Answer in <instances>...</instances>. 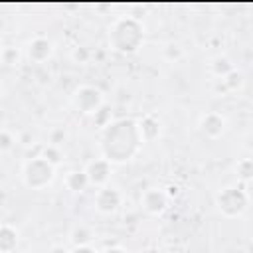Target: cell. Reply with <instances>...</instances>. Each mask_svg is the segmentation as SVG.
Wrapping results in <instances>:
<instances>
[{
  "label": "cell",
  "mask_w": 253,
  "mask_h": 253,
  "mask_svg": "<svg viewBox=\"0 0 253 253\" xmlns=\"http://www.w3.org/2000/svg\"><path fill=\"white\" fill-rule=\"evenodd\" d=\"M138 140L140 132L132 121H117L113 125L109 123L103 134V152L107 160L125 162L136 152Z\"/></svg>",
  "instance_id": "1"
},
{
  "label": "cell",
  "mask_w": 253,
  "mask_h": 253,
  "mask_svg": "<svg viewBox=\"0 0 253 253\" xmlns=\"http://www.w3.org/2000/svg\"><path fill=\"white\" fill-rule=\"evenodd\" d=\"M142 42V26L134 18H123L111 32V43L119 51H134Z\"/></svg>",
  "instance_id": "2"
},
{
  "label": "cell",
  "mask_w": 253,
  "mask_h": 253,
  "mask_svg": "<svg viewBox=\"0 0 253 253\" xmlns=\"http://www.w3.org/2000/svg\"><path fill=\"white\" fill-rule=\"evenodd\" d=\"M26 184L32 188H43L53 178V166L45 158H32L24 170Z\"/></svg>",
  "instance_id": "3"
},
{
  "label": "cell",
  "mask_w": 253,
  "mask_h": 253,
  "mask_svg": "<svg viewBox=\"0 0 253 253\" xmlns=\"http://www.w3.org/2000/svg\"><path fill=\"white\" fill-rule=\"evenodd\" d=\"M217 204L225 215H239L247 206V196L237 188H227L217 196Z\"/></svg>",
  "instance_id": "4"
},
{
  "label": "cell",
  "mask_w": 253,
  "mask_h": 253,
  "mask_svg": "<svg viewBox=\"0 0 253 253\" xmlns=\"http://www.w3.org/2000/svg\"><path fill=\"white\" fill-rule=\"evenodd\" d=\"M75 105L83 113H95L101 107V93L95 87H81L75 93Z\"/></svg>",
  "instance_id": "5"
},
{
  "label": "cell",
  "mask_w": 253,
  "mask_h": 253,
  "mask_svg": "<svg viewBox=\"0 0 253 253\" xmlns=\"http://www.w3.org/2000/svg\"><path fill=\"white\" fill-rule=\"evenodd\" d=\"M121 204V196L117 190H111V188H103L99 194H97V208L101 211H113L117 210V206Z\"/></svg>",
  "instance_id": "6"
},
{
  "label": "cell",
  "mask_w": 253,
  "mask_h": 253,
  "mask_svg": "<svg viewBox=\"0 0 253 253\" xmlns=\"http://www.w3.org/2000/svg\"><path fill=\"white\" fill-rule=\"evenodd\" d=\"M87 180L91 184H103L109 178V162L107 160H95L87 168Z\"/></svg>",
  "instance_id": "7"
},
{
  "label": "cell",
  "mask_w": 253,
  "mask_h": 253,
  "mask_svg": "<svg viewBox=\"0 0 253 253\" xmlns=\"http://www.w3.org/2000/svg\"><path fill=\"white\" fill-rule=\"evenodd\" d=\"M142 204L150 213H158V211H162L166 208V196L162 192H158V190H150V192L144 194Z\"/></svg>",
  "instance_id": "8"
},
{
  "label": "cell",
  "mask_w": 253,
  "mask_h": 253,
  "mask_svg": "<svg viewBox=\"0 0 253 253\" xmlns=\"http://www.w3.org/2000/svg\"><path fill=\"white\" fill-rule=\"evenodd\" d=\"M202 130H204L208 136H217V134H221V130H223V119H221L219 115H215V113L206 115V117L202 119Z\"/></svg>",
  "instance_id": "9"
},
{
  "label": "cell",
  "mask_w": 253,
  "mask_h": 253,
  "mask_svg": "<svg viewBox=\"0 0 253 253\" xmlns=\"http://www.w3.org/2000/svg\"><path fill=\"white\" fill-rule=\"evenodd\" d=\"M49 51H51V43L47 40H43V38H36L30 43V49H28L30 57L36 59V61H43L49 55Z\"/></svg>",
  "instance_id": "10"
},
{
  "label": "cell",
  "mask_w": 253,
  "mask_h": 253,
  "mask_svg": "<svg viewBox=\"0 0 253 253\" xmlns=\"http://www.w3.org/2000/svg\"><path fill=\"white\" fill-rule=\"evenodd\" d=\"M16 243H18L16 231L12 227H8V225H2L0 227V251L8 253V251H12L16 247Z\"/></svg>",
  "instance_id": "11"
},
{
  "label": "cell",
  "mask_w": 253,
  "mask_h": 253,
  "mask_svg": "<svg viewBox=\"0 0 253 253\" xmlns=\"http://www.w3.org/2000/svg\"><path fill=\"white\" fill-rule=\"evenodd\" d=\"M138 132H140V138H144V140H152V138L158 134V123H156L152 117H144L142 123H140Z\"/></svg>",
  "instance_id": "12"
},
{
  "label": "cell",
  "mask_w": 253,
  "mask_h": 253,
  "mask_svg": "<svg viewBox=\"0 0 253 253\" xmlns=\"http://www.w3.org/2000/svg\"><path fill=\"white\" fill-rule=\"evenodd\" d=\"M87 184H89V180H87L85 172H71L69 178H67V186L71 190H83Z\"/></svg>",
  "instance_id": "13"
},
{
  "label": "cell",
  "mask_w": 253,
  "mask_h": 253,
  "mask_svg": "<svg viewBox=\"0 0 253 253\" xmlns=\"http://www.w3.org/2000/svg\"><path fill=\"white\" fill-rule=\"evenodd\" d=\"M91 237H93V233L87 229V227H77L75 231H73V243H75V247H83V245H87L89 241H91Z\"/></svg>",
  "instance_id": "14"
},
{
  "label": "cell",
  "mask_w": 253,
  "mask_h": 253,
  "mask_svg": "<svg viewBox=\"0 0 253 253\" xmlns=\"http://www.w3.org/2000/svg\"><path fill=\"white\" fill-rule=\"evenodd\" d=\"M213 71H215L217 75H227V73L233 71V65H231L225 57H217V59L213 61Z\"/></svg>",
  "instance_id": "15"
},
{
  "label": "cell",
  "mask_w": 253,
  "mask_h": 253,
  "mask_svg": "<svg viewBox=\"0 0 253 253\" xmlns=\"http://www.w3.org/2000/svg\"><path fill=\"white\" fill-rule=\"evenodd\" d=\"M2 59H4V63L14 65V63L18 61V49H16V47H6V49L2 51Z\"/></svg>",
  "instance_id": "16"
},
{
  "label": "cell",
  "mask_w": 253,
  "mask_h": 253,
  "mask_svg": "<svg viewBox=\"0 0 253 253\" xmlns=\"http://www.w3.org/2000/svg\"><path fill=\"white\" fill-rule=\"evenodd\" d=\"M42 158H45L49 164H55L57 160H59V150L57 148H53V146H49V148H45V152H43V156Z\"/></svg>",
  "instance_id": "17"
},
{
  "label": "cell",
  "mask_w": 253,
  "mask_h": 253,
  "mask_svg": "<svg viewBox=\"0 0 253 253\" xmlns=\"http://www.w3.org/2000/svg\"><path fill=\"white\" fill-rule=\"evenodd\" d=\"M241 73H237V71H231V73H227V85L231 87V89H235V87H239L241 85Z\"/></svg>",
  "instance_id": "18"
},
{
  "label": "cell",
  "mask_w": 253,
  "mask_h": 253,
  "mask_svg": "<svg viewBox=\"0 0 253 253\" xmlns=\"http://www.w3.org/2000/svg\"><path fill=\"white\" fill-rule=\"evenodd\" d=\"M87 57H89V51H87L85 47H77V49L73 51V59H75V61H79V63L87 61Z\"/></svg>",
  "instance_id": "19"
},
{
  "label": "cell",
  "mask_w": 253,
  "mask_h": 253,
  "mask_svg": "<svg viewBox=\"0 0 253 253\" xmlns=\"http://www.w3.org/2000/svg\"><path fill=\"white\" fill-rule=\"evenodd\" d=\"M95 115H97V123H99V125H105V123H107V117L111 115V111H109L107 107H101V109L95 111Z\"/></svg>",
  "instance_id": "20"
},
{
  "label": "cell",
  "mask_w": 253,
  "mask_h": 253,
  "mask_svg": "<svg viewBox=\"0 0 253 253\" xmlns=\"http://www.w3.org/2000/svg\"><path fill=\"white\" fill-rule=\"evenodd\" d=\"M12 146V136L8 134V132H0V150H6V148H10Z\"/></svg>",
  "instance_id": "21"
},
{
  "label": "cell",
  "mask_w": 253,
  "mask_h": 253,
  "mask_svg": "<svg viewBox=\"0 0 253 253\" xmlns=\"http://www.w3.org/2000/svg\"><path fill=\"white\" fill-rule=\"evenodd\" d=\"M241 176L243 178H249L251 176V162L249 160H243L241 162Z\"/></svg>",
  "instance_id": "22"
},
{
  "label": "cell",
  "mask_w": 253,
  "mask_h": 253,
  "mask_svg": "<svg viewBox=\"0 0 253 253\" xmlns=\"http://www.w3.org/2000/svg\"><path fill=\"white\" fill-rule=\"evenodd\" d=\"M71 253H95L91 247H87V245H83V247H75Z\"/></svg>",
  "instance_id": "23"
},
{
  "label": "cell",
  "mask_w": 253,
  "mask_h": 253,
  "mask_svg": "<svg viewBox=\"0 0 253 253\" xmlns=\"http://www.w3.org/2000/svg\"><path fill=\"white\" fill-rule=\"evenodd\" d=\"M51 253H67V249H65V247H61V245H57V247H53V249H51Z\"/></svg>",
  "instance_id": "24"
},
{
  "label": "cell",
  "mask_w": 253,
  "mask_h": 253,
  "mask_svg": "<svg viewBox=\"0 0 253 253\" xmlns=\"http://www.w3.org/2000/svg\"><path fill=\"white\" fill-rule=\"evenodd\" d=\"M105 253H125V251H123V249H117V247H115V249H107Z\"/></svg>",
  "instance_id": "25"
}]
</instances>
